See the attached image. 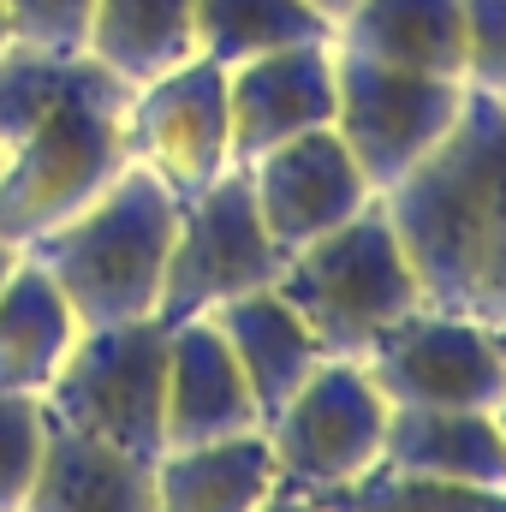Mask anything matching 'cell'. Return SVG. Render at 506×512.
<instances>
[{
  "instance_id": "603a6c76",
  "label": "cell",
  "mask_w": 506,
  "mask_h": 512,
  "mask_svg": "<svg viewBox=\"0 0 506 512\" xmlns=\"http://www.w3.org/2000/svg\"><path fill=\"white\" fill-rule=\"evenodd\" d=\"M48 411L36 393H0V512H24V495L42 465Z\"/></svg>"
},
{
  "instance_id": "e0dca14e",
  "label": "cell",
  "mask_w": 506,
  "mask_h": 512,
  "mask_svg": "<svg viewBox=\"0 0 506 512\" xmlns=\"http://www.w3.org/2000/svg\"><path fill=\"white\" fill-rule=\"evenodd\" d=\"M209 322L221 328V340L233 346L245 382H251V399H256V417L268 423L298 387L304 376L322 364V346L316 334L304 328V316L274 292V286H256L245 298H227L209 310Z\"/></svg>"
},
{
  "instance_id": "30bf717a",
  "label": "cell",
  "mask_w": 506,
  "mask_h": 512,
  "mask_svg": "<svg viewBox=\"0 0 506 512\" xmlns=\"http://www.w3.org/2000/svg\"><path fill=\"white\" fill-rule=\"evenodd\" d=\"M364 370L387 405H465L495 411L506 399V346L477 316L411 310L364 352Z\"/></svg>"
},
{
  "instance_id": "cb8c5ba5",
  "label": "cell",
  "mask_w": 506,
  "mask_h": 512,
  "mask_svg": "<svg viewBox=\"0 0 506 512\" xmlns=\"http://www.w3.org/2000/svg\"><path fill=\"white\" fill-rule=\"evenodd\" d=\"M0 6H6L12 42L48 48V54H84L96 0H0Z\"/></svg>"
},
{
  "instance_id": "8fae6325",
  "label": "cell",
  "mask_w": 506,
  "mask_h": 512,
  "mask_svg": "<svg viewBox=\"0 0 506 512\" xmlns=\"http://www.w3.org/2000/svg\"><path fill=\"white\" fill-rule=\"evenodd\" d=\"M245 179H251L268 239L286 256L304 251L322 233H334L340 221H352L364 203H376V185L364 179V167L352 161V149L340 143L334 126H316L280 149H268V155H256Z\"/></svg>"
},
{
  "instance_id": "5bb4252c",
  "label": "cell",
  "mask_w": 506,
  "mask_h": 512,
  "mask_svg": "<svg viewBox=\"0 0 506 512\" xmlns=\"http://www.w3.org/2000/svg\"><path fill=\"white\" fill-rule=\"evenodd\" d=\"M24 512H155V459L48 417Z\"/></svg>"
},
{
  "instance_id": "4dcf8cb0",
  "label": "cell",
  "mask_w": 506,
  "mask_h": 512,
  "mask_svg": "<svg viewBox=\"0 0 506 512\" xmlns=\"http://www.w3.org/2000/svg\"><path fill=\"white\" fill-rule=\"evenodd\" d=\"M495 334H501V346H506V322H501V328H495Z\"/></svg>"
},
{
  "instance_id": "1f68e13d",
  "label": "cell",
  "mask_w": 506,
  "mask_h": 512,
  "mask_svg": "<svg viewBox=\"0 0 506 512\" xmlns=\"http://www.w3.org/2000/svg\"><path fill=\"white\" fill-rule=\"evenodd\" d=\"M501 102H506V96H501Z\"/></svg>"
},
{
  "instance_id": "d4e9b609",
  "label": "cell",
  "mask_w": 506,
  "mask_h": 512,
  "mask_svg": "<svg viewBox=\"0 0 506 512\" xmlns=\"http://www.w3.org/2000/svg\"><path fill=\"white\" fill-rule=\"evenodd\" d=\"M465 90L506 96V0H465Z\"/></svg>"
},
{
  "instance_id": "f546056e",
  "label": "cell",
  "mask_w": 506,
  "mask_h": 512,
  "mask_svg": "<svg viewBox=\"0 0 506 512\" xmlns=\"http://www.w3.org/2000/svg\"><path fill=\"white\" fill-rule=\"evenodd\" d=\"M495 417H501V435H506V399H501V405H495Z\"/></svg>"
},
{
  "instance_id": "7a4b0ae2",
  "label": "cell",
  "mask_w": 506,
  "mask_h": 512,
  "mask_svg": "<svg viewBox=\"0 0 506 512\" xmlns=\"http://www.w3.org/2000/svg\"><path fill=\"white\" fill-rule=\"evenodd\" d=\"M126 102L131 84L114 78L102 60L84 84L48 102L30 126L0 143V239L36 245L48 227L78 215L131 167L126 155Z\"/></svg>"
},
{
  "instance_id": "44dd1931",
  "label": "cell",
  "mask_w": 506,
  "mask_h": 512,
  "mask_svg": "<svg viewBox=\"0 0 506 512\" xmlns=\"http://www.w3.org/2000/svg\"><path fill=\"white\" fill-rule=\"evenodd\" d=\"M298 42H334V24L310 0H197V54L215 66H245Z\"/></svg>"
},
{
  "instance_id": "6da1fadb",
  "label": "cell",
  "mask_w": 506,
  "mask_h": 512,
  "mask_svg": "<svg viewBox=\"0 0 506 512\" xmlns=\"http://www.w3.org/2000/svg\"><path fill=\"white\" fill-rule=\"evenodd\" d=\"M381 209L423 280V304L506 322V102L465 96L453 131L393 185Z\"/></svg>"
},
{
  "instance_id": "9c48e42d",
  "label": "cell",
  "mask_w": 506,
  "mask_h": 512,
  "mask_svg": "<svg viewBox=\"0 0 506 512\" xmlns=\"http://www.w3.org/2000/svg\"><path fill=\"white\" fill-rule=\"evenodd\" d=\"M126 155L143 173H155L179 203L233 173L227 66L191 54L185 66L137 84L126 102Z\"/></svg>"
},
{
  "instance_id": "83f0119b",
  "label": "cell",
  "mask_w": 506,
  "mask_h": 512,
  "mask_svg": "<svg viewBox=\"0 0 506 512\" xmlns=\"http://www.w3.org/2000/svg\"><path fill=\"white\" fill-rule=\"evenodd\" d=\"M18 256H24L18 245H6V239H0V286H6V274H12V262H18Z\"/></svg>"
},
{
  "instance_id": "52a82bcc",
  "label": "cell",
  "mask_w": 506,
  "mask_h": 512,
  "mask_svg": "<svg viewBox=\"0 0 506 512\" xmlns=\"http://www.w3.org/2000/svg\"><path fill=\"white\" fill-rule=\"evenodd\" d=\"M280 268H286V251L268 239V227L256 215L245 167H233L209 191L179 203V227H173V251H167L155 316L167 328L191 322V316H209L227 298L274 286Z\"/></svg>"
},
{
  "instance_id": "7c38bea8",
  "label": "cell",
  "mask_w": 506,
  "mask_h": 512,
  "mask_svg": "<svg viewBox=\"0 0 506 512\" xmlns=\"http://www.w3.org/2000/svg\"><path fill=\"white\" fill-rule=\"evenodd\" d=\"M227 114H233V167L334 126V42H298L227 66Z\"/></svg>"
},
{
  "instance_id": "ac0fdd59",
  "label": "cell",
  "mask_w": 506,
  "mask_h": 512,
  "mask_svg": "<svg viewBox=\"0 0 506 512\" xmlns=\"http://www.w3.org/2000/svg\"><path fill=\"white\" fill-rule=\"evenodd\" d=\"M280 489V465L262 429L167 447L155 459V512H256Z\"/></svg>"
},
{
  "instance_id": "f1b7e54d",
  "label": "cell",
  "mask_w": 506,
  "mask_h": 512,
  "mask_svg": "<svg viewBox=\"0 0 506 512\" xmlns=\"http://www.w3.org/2000/svg\"><path fill=\"white\" fill-rule=\"evenodd\" d=\"M6 42H12V24H6V6H0V54H6Z\"/></svg>"
},
{
  "instance_id": "ba28073f",
  "label": "cell",
  "mask_w": 506,
  "mask_h": 512,
  "mask_svg": "<svg viewBox=\"0 0 506 512\" xmlns=\"http://www.w3.org/2000/svg\"><path fill=\"white\" fill-rule=\"evenodd\" d=\"M465 84L459 78H429V72H399L358 54L334 48V131L364 167V179L393 191L465 114Z\"/></svg>"
},
{
  "instance_id": "d6986e66",
  "label": "cell",
  "mask_w": 506,
  "mask_h": 512,
  "mask_svg": "<svg viewBox=\"0 0 506 512\" xmlns=\"http://www.w3.org/2000/svg\"><path fill=\"white\" fill-rule=\"evenodd\" d=\"M84 322L36 256H18L0 286V393H48Z\"/></svg>"
},
{
  "instance_id": "2e32d148",
  "label": "cell",
  "mask_w": 506,
  "mask_h": 512,
  "mask_svg": "<svg viewBox=\"0 0 506 512\" xmlns=\"http://www.w3.org/2000/svg\"><path fill=\"white\" fill-rule=\"evenodd\" d=\"M334 48L465 84V0H358L334 24Z\"/></svg>"
},
{
  "instance_id": "3957f363",
  "label": "cell",
  "mask_w": 506,
  "mask_h": 512,
  "mask_svg": "<svg viewBox=\"0 0 506 512\" xmlns=\"http://www.w3.org/2000/svg\"><path fill=\"white\" fill-rule=\"evenodd\" d=\"M173 227H179V197L131 161L102 197L48 227L36 245H24V256H36L54 274L84 328H108L155 316Z\"/></svg>"
},
{
  "instance_id": "ffe728a7",
  "label": "cell",
  "mask_w": 506,
  "mask_h": 512,
  "mask_svg": "<svg viewBox=\"0 0 506 512\" xmlns=\"http://www.w3.org/2000/svg\"><path fill=\"white\" fill-rule=\"evenodd\" d=\"M84 54L137 90L197 54V0H96Z\"/></svg>"
},
{
  "instance_id": "484cf974",
  "label": "cell",
  "mask_w": 506,
  "mask_h": 512,
  "mask_svg": "<svg viewBox=\"0 0 506 512\" xmlns=\"http://www.w3.org/2000/svg\"><path fill=\"white\" fill-rule=\"evenodd\" d=\"M256 512H334V507H328L322 495H304V489H286V483H280V489H274Z\"/></svg>"
},
{
  "instance_id": "4316f807",
  "label": "cell",
  "mask_w": 506,
  "mask_h": 512,
  "mask_svg": "<svg viewBox=\"0 0 506 512\" xmlns=\"http://www.w3.org/2000/svg\"><path fill=\"white\" fill-rule=\"evenodd\" d=\"M310 6H316V12H322L328 24H340V18H346V12H352L358 0H310Z\"/></svg>"
},
{
  "instance_id": "7402d4cb",
  "label": "cell",
  "mask_w": 506,
  "mask_h": 512,
  "mask_svg": "<svg viewBox=\"0 0 506 512\" xmlns=\"http://www.w3.org/2000/svg\"><path fill=\"white\" fill-rule=\"evenodd\" d=\"M334 512H506V489H471V483H429L405 477L393 465L364 471L358 483L322 495Z\"/></svg>"
},
{
  "instance_id": "9a60e30c",
  "label": "cell",
  "mask_w": 506,
  "mask_h": 512,
  "mask_svg": "<svg viewBox=\"0 0 506 512\" xmlns=\"http://www.w3.org/2000/svg\"><path fill=\"white\" fill-rule=\"evenodd\" d=\"M381 465L429 483H471L506 489V435L495 411L465 405H393Z\"/></svg>"
},
{
  "instance_id": "5b68a950",
  "label": "cell",
  "mask_w": 506,
  "mask_h": 512,
  "mask_svg": "<svg viewBox=\"0 0 506 512\" xmlns=\"http://www.w3.org/2000/svg\"><path fill=\"white\" fill-rule=\"evenodd\" d=\"M42 411L96 441L161 459L167 453V322L137 316V322L84 328L60 376L42 393Z\"/></svg>"
},
{
  "instance_id": "8992f818",
  "label": "cell",
  "mask_w": 506,
  "mask_h": 512,
  "mask_svg": "<svg viewBox=\"0 0 506 512\" xmlns=\"http://www.w3.org/2000/svg\"><path fill=\"white\" fill-rule=\"evenodd\" d=\"M387 399L370 382L364 358H322L304 387L262 423L280 483L304 495H334L381 465L387 447Z\"/></svg>"
},
{
  "instance_id": "4fadbf2b",
  "label": "cell",
  "mask_w": 506,
  "mask_h": 512,
  "mask_svg": "<svg viewBox=\"0 0 506 512\" xmlns=\"http://www.w3.org/2000/svg\"><path fill=\"white\" fill-rule=\"evenodd\" d=\"M262 429L251 382L209 316L167 328V447H197Z\"/></svg>"
},
{
  "instance_id": "277c9868",
  "label": "cell",
  "mask_w": 506,
  "mask_h": 512,
  "mask_svg": "<svg viewBox=\"0 0 506 512\" xmlns=\"http://www.w3.org/2000/svg\"><path fill=\"white\" fill-rule=\"evenodd\" d=\"M274 292L304 316L322 358H364L393 322L423 310V280L399 245L387 209L364 203L334 233L286 256Z\"/></svg>"
}]
</instances>
